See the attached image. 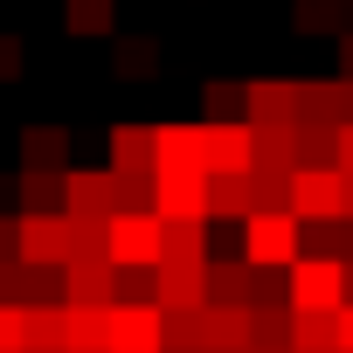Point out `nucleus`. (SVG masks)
I'll return each mask as SVG.
<instances>
[{
  "label": "nucleus",
  "instance_id": "1",
  "mask_svg": "<svg viewBox=\"0 0 353 353\" xmlns=\"http://www.w3.org/2000/svg\"><path fill=\"white\" fill-rule=\"evenodd\" d=\"M104 256H111L118 270H152V263L166 256V222H159L152 208H118V215L104 222Z\"/></svg>",
  "mask_w": 353,
  "mask_h": 353
},
{
  "label": "nucleus",
  "instance_id": "2",
  "mask_svg": "<svg viewBox=\"0 0 353 353\" xmlns=\"http://www.w3.org/2000/svg\"><path fill=\"white\" fill-rule=\"evenodd\" d=\"M14 256L21 263H42V270H63L77 256V222L63 208H21L14 222Z\"/></svg>",
  "mask_w": 353,
  "mask_h": 353
},
{
  "label": "nucleus",
  "instance_id": "3",
  "mask_svg": "<svg viewBox=\"0 0 353 353\" xmlns=\"http://www.w3.org/2000/svg\"><path fill=\"white\" fill-rule=\"evenodd\" d=\"M159 222H208V166H152Z\"/></svg>",
  "mask_w": 353,
  "mask_h": 353
},
{
  "label": "nucleus",
  "instance_id": "4",
  "mask_svg": "<svg viewBox=\"0 0 353 353\" xmlns=\"http://www.w3.org/2000/svg\"><path fill=\"white\" fill-rule=\"evenodd\" d=\"M104 353H166V312L152 298H111Z\"/></svg>",
  "mask_w": 353,
  "mask_h": 353
},
{
  "label": "nucleus",
  "instance_id": "5",
  "mask_svg": "<svg viewBox=\"0 0 353 353\" xmlns=\"http://www.w3.org/2000/svg\"><path fill=\"white\" fill-rule=\"evenodd\" d=\"M63 215H70L77 229H104V222L118 215V173H111V166H104V173L63 166Z\"/></svg>",
  "mask_w": 353,
  "mask_h": 353
},
{
  "label": "nucleus",
  "instance_id": "6",
  "mask_svg": "<svg viewBox=\"0 0 353 353\" xmlns=\"http://www.w3.org/2000/svg\"><path fill=\"white\" fill-rule=\"evenodd\" d=\"M346 270L332 256H291V312H339Z\"/></svg>",
  "mask_w": 353,
  "mask_h": 353
},
{
  "label": "nucleus",
  "instance_id": "7",
  "mask_svg": "<svg viewBox=\"0 0 353 353\" xmlns=\"http://www.w3.org/2000/svg\"><path fill=\"white\" fill-rule=\"evenodd\" d=\"M118 298V263L104 250H83L63 263V305H111Z\"/></svg>",
  "mask_w": 353,
  "mask_h": 353
},
{
  "label": "nucleus",
  "instance_id": "8",
  "mask_svg": "<svg viewBox=\"0 0 353 353\" xmlns=\"http://www.w3.org/2000/svg\"><path fill=\"white\" fill-rule=\"evenodd\" d=\"M208 298V263H152V305L159 312H188Z\"/></svg>",
  "mask_w": 353,
  "mask_h": 353
},
{
  "label": "nucleus",
  "instance_id": "9",
  "mask_svg": "<svg viewBox=\"0 0 353 353\" xmlns=\"http://www.w3.org/2000/svg\"><path fill=\"white\" fill-rule=\"evenodd\" d=\"M243 243H250V263H291L298 256V222L263 208V215L243 222Z\"/></svg>",
  "mask_w": 353,
  "mask_h": 353
},
{
  "label": "nucleus",
  "instance_id": "10",
  "mask_svg": "<svg viewBox=\"0 0 353 353\" xmlns=\"http://www.w3.org/2000/svg\"><path fill=\"white\" fill-rule=\"evenodd\" d=\"M250 145H256V132H243V125H201V166L208 173H250Z\"/></svg>",
  "mask_w": 353,
  "mask_h": 353
},
{
  "label": "nucleus",
  "instance_id": "11",
  "mask_svg": "<svg viewBox=\"0 0 353 353\" xmlns=\"http://www.w3.org/2000/svg\"><path fill=\"white\" fill-rule=\"evenodd\" d=\"M208 353H250V312L243 305H201Z\"/></svg>",
  "mask_w": 353,
  "mask_h": 353
},
{
  "label": "nucleus",
  "instance_id": "12",
  "mask_svg": "<svg viewBox=\"0 0 353 353\" xmlns=\"http://www.w3.org/2000/svg\"><path fill=\"white\" fill-rule=\"evenodd\" d=\"M111 173H118V181H139V173H152V132L118 125V132H111Z\"/></svg>",
  "mask_w": 353,
  "mask_h": 353
},
{
  "label": "nucleus",
  "instance_id": "13",
  "mask_svg": "<svg viewBox=\"0 0 353 353\" xmlns=\"http://www.w3.org/2000/svg\"><path fill=\"white\" fill-rule=\"evenodd\" d=\"M28 353H70V305H28Z\"/></svg>",
  "mask_w": 353,
  "mask_h": 353
},
{
  "label": "nucleus",
  "instance_id": "14",
  "mask_svg": "<svg viewBox=\"0 0 353 353\" xmlns=\"http://www.w3.org/2000/svg\"><path fill=\"white\" fill-rule=\"evenodd\" d=\"M21 159L63 173V159H70V132H63V125H28V132H21Z\"/></svg>",
  "mask_w": 353,
  "mask_h": 353
},
{
  "label": "nucleus",
  "instance_id": "15",
  "mask_svg": "<svg viewBox=\"0 0 353 353\" xmlns=\"http://www.w3.org/2000/svg\"><path fill=\"white\" fill-rule=\"evenodd\" d=\"M291 208L298 215H339V181L332 173H298L291 181Z\"/></svg>",
  "mask_w": 353,
  "mask_h": 353
},
{
  "label": "nucleus",
  "instance_id": "16",
  "mask_svg": "<svg viewBox=\"0 0 353 353\" xmlns=\"http://www.w3.org/2000/svg\"><path fill=\"white\" fill-rule=\"evenodd\" d=\"M111 305H70V353H104Z\"/></svg>",
  "mask_w": 353,
  "mask_h": 353
},
{
  "label": "nucleus",
  "instance_id": "17",
  "mask_svg": "<svg viewBox=\"0 0 353 353\" xmlns=\"http://www.w3.org/2000/svg\"><path fill=\"white\" fill-rule=\"evenodd\" d=\"M291 346H298V353H339L332 312H291Z\"/></svg>",
  "mask_w": 353,
  "mask_h": 353
},
{
  "label": "nucleus",
  "instance_id": "18",
  "mask_svg": "<svg viewBox=\"0 0 353 353\" xmlns=\"http://www.w3.org/2000/svg\"><path fill=\"white\" fill-rule=\"evenodd\" d=\"M70 35H111L118 28V0H63Z\"/></svg>",
  "mask_w": 353,
  "mask_h": 353
},
{
  "label": "nucleus",
  "instance_id": "19",
  "mask_svg": "<svg viewBox=\"0 0 353 353\" xmlns=\"http://www.w3.org/2000/svg\"><path fill=\"white\" fill-rule=\"evenodd\" d=\"M159 263H208V229L201 222H166V256Z\"/></svg>",
  "mask_w": 353,
  "mask_h": 353
},
{
  "label": "nucleus",
  "instance_id": "20",
  "mask_svg": "<svg viewBox=\"0 0 353 353\" xmlns=\"http://www.w3.org/2000/svg\"><path fill=\"white\" fill-rule=\"evenodd\" d=\"M166 353H208L201 305H188V312H166Z\"/></svg>",
  "mask_w": 353,
  "mask_h": 353
},
{
  "label": "nucleus",
  "instance_id": "21",
  "mask_svg": "<svg viewBox=\"0 0 353 353\" xmlns=\"http://www.w3.org/2000/svg\"><path fill=\"white\" fill-rule=\"evenodd\" d=\"M56 194H63V173H49V166H28L21 173V201L28 208H63Z\"/></svg>",
  "mask_w": 353,
  "mask_h": 353
},
{
  "label": "nucleus",
  "instance_id": "22",
  "mask_svg": "<svg viewBox=\"0 0 353 353\" xmlns=\"http://www.w3.org/2000/svg\"><path fill=\"white\" fill-rule=\"evenodd\" d=\"M0 353H28V305L0 298Z\"/></svg>",
  "mask_w": 353,
  "mask_h": 353
},
{
  "label": "nucleus",
  "instance_id": "23",
  "mask_svg": "<svg viewBox=\"0 0 353 353\" xmlns=\"http://www.w3.org/2000/svg\"><path fill=\"white\" fill-rule=\"evenodd\" d=\"M332 332H339V353H353V305L332 312Z\"/></svg>",
  "mask_w": 353,
  "mask_h": 353
},
{
  "label": "nucleus",
  "instance_id": "24",
  "mask_svg": "<svg viewBox=\"0 0 353 353\" xmlns=\"http://www.w3.org/2000/svg\"><path fill=\"white\" fill-rule=\"evenodd\" d=\"M21 70V49H14V35H0V77H14Z\"/></svg>",
  "mask_w": 353,
  "mask_h": 353
},
{
  "label": "nucleus",
  "instance_id": "25",
  "mask_svg": "<svg viewBox=\"0 0 353 353\" xmlns=\"http://www.w3.org/2000/svg\"><path fill=\"white\" fill-rule=\"evenodd\" d=\"M250 353H284V346H250Z\"/></svg>",
  "mask_w": 353,
  "mask_h": 353
}]
</instances>
